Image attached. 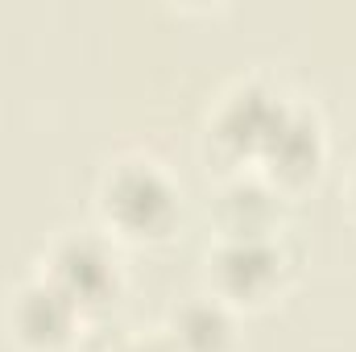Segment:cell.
<instances>
[{
  "mask_svg": "<svg viewBox=\"0 0 356 352\" xmlns=\"http://www.w3.org/2000/svg\"><path fill=\"white\" fill-rule=\"evenodd\" d=\"M95 216L112 241L154 245L166 241L182 216L175 175L149 154H120L95 182Z\"/></svg>",
  "mask_w": 356,
  "mask_h": 352,
  "instance_id": "6da1fadb",
  "label": "cell"
},
{
  "mask_svg": "<svg viewBox=\"0 0 356 352\" xmlns=\"http://www.w3.org/2000/svg\"><path fill=\"white\" fill-rule=\"evenodd\" d=\"M294 273V257L282 237L273 241H232L216 237L203 253V282L207 294L228 303L232 311H257L273 303Z\"/></svg>",
  "mask_w": 356,
  "mask_h": 352,
  "instance_id": "7a4b0ae2",
  "label": "cell"
},
{
  "mask_svg": "<svg viewBox=\"0 0 356 352\" xmlns=\"http://www.w3.org/2000/svg\"><path fill=\"white\" fill-rule=\"evenodd\" d=\"M286 99L290 95H282L261 75H245V79L228 83L216 95L211 112H207V145H211V154L228 170L257 166Z\"/></svg>",
  "mask_w": 356,
  "mask_h": 352,
  "instance_id": "3957f363",
  "label": "cell"
},
{
  "mask_svg": "<svg viewBox=\"0 0 356 352\" xmlns=\"http://www.w3.org/2000/svg\"><path fill=\"white\" fill-rule=\"evenodd\" d=\"M42 278H50L71 303L104 311L124 290V262L108 232H58L42 253Z\"/></svg>",
  "mask_w": 356,
  "mask_h": 352,
  "instance_id": "277c9868",
  "label": "cell"
},
{
  "mask_svg": "<svg viewBox=\"0 0 356 352\" xmlns=\"http://www.w3.org/2000/svg\"><path fill=\"white\" fill-rule=\"evenodd\" d=\"M327 150L332 145H327V125H323L319 108L290 95L282 116H277V125H273V133H269L266 150H261V158H257V170L277 191L294 195V191L311 186L323 175Z\"/></svg>",
  "mask_w": 356,
  "mask_h": 352,
  "instance_id": "5b68a950",
  "label": "cell"
},
{
  "mask_svg": "<svg viewBox=\"0 0 356 352\" xmlns=\"http://www.w3.org/2000/svg\"><path fill=\"white\" fill-rule=\"evenodd\" d=\"M4 328L21 352H67L79 340L83 307L71 303L50 278L29 273L4 303Z\"/></svg>",
  "mask_w": 356,
  "mask_h": 352,
  "instance_id": "8992f818",
  "label": "cell"
},
{
  "mask_svg": "<svg viewBox=\"0 0 356 352\" xmlns=\"http://www.w3.org/2000/svg\"><path fill=\"white\" fill-rule=\"evenodd\" d=\"M290 195L277 191L257 166L228 170L211 195V228L232 241H273L286 228Z\"/></svg>",
  "mask_w": 356,
  "mask_h": 352,
  "instance_id": "52a82bcc",
  "label": "cell"
},
{
  "mask_svg": "<svg viewBox=\"0 0 356 352\" xmlns=\"http://www.w3.org/2000/svg\"><path fill=\"white\" fill-rule=\"evenodd\" d=\"M178 352H236L241 344V311L220 303L216 294H191L170 307L162 328Z\"/></svg>",
  "mask_w": 356,
  "mask_h": 352,
  "instance_id": "ba28073f",
  "label": "cell"
},
{
  "mask_svg": "<svg viewBox=\"0 0 356 352\" xmlns=\"http://www.w3.org/2000/svg\"><path fill=\"white\" fill-rule=\"evenodd\" d=\"M116 352H178V349H175V340L158 328V332H137V336H129Z\"/></svg>",
  "mask_w": 356,
  "mask_h": 352,
  "instance_id": "9c48e42d",
  "label": "cell"
},
{
  "mask_svg": "<svg viewBox=\"0 0 356 352\" xmlns=\"http://www.w3.org/2000/svg\"><path fill=\"white\" fill-rule=\"evenodd\" d=\"M344 199H348V207L356 211V162H353V170H348V182H344Z\"/></svg>",
  "mask_w": 356,
  "mask_h": 352,
  "instance_id": "30bf717a",
  "label": "cell"
}]
</instances>
